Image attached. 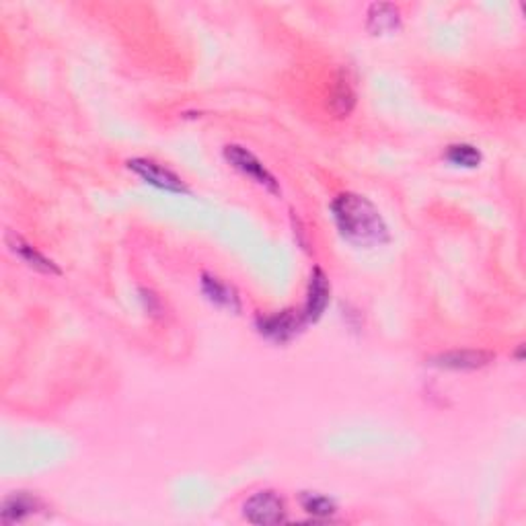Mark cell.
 <instances>
[{
    "label": "cell",
    "instance_id": "obj_3",
    "mask_svg": "<svg viewBox=\"0 0 526 526\" xmlns=\"http://www.w3.org/2000/svg\"><path fill=\"white\" fill-rule=\"evenodd\" d=\"M243 514L252 524H280L286 521V506L275 491L263 489L247 499L243 504Z\"/></svg>",
    "mask_w": 526,
    "mask_h": 526
},
{
    "label": "cell",
    "instance_id": "obj_4",
    "mask_svg": "<svg viewBox=\"0 0 526 526\" xmlns=\"http://www.w3.org/2000/svg\"><path fill=\"white\" fill-rule=\"evenodd\" d=\"M128 169L158 189L171 191V194H189L188 186L177 173L166 169L165 165L153 161V158H130Z\"/></svg>",
    "mask_w": 526,
    "mask_h": 526
},
{
    "label": "cell",
    "instance_id": "obj_11",
    "mask_svg": "<svg viewBox=\"0 0 526 526\" xmlns=\"http://www.w3.org/2000/svg\"><path fill=\"white\" fill-rule=\"evenodd\" d=\"M39 508L38 498H33L25 491H19V494L8 496L3 502V510H0V521L5 524H15V522H23L27 516H31Z\"/></svg>",
    "mask_w": 526,
    "mask_h": 526
},
{
    "label": "cell",
    "instance_id": "obj_10",
    "mask_svg": "<svg viewBox=\"0 0 526 526\" xmlns=\"http://www.w3.org/2000/svg\"><path fill=\"white\" fill-rule=\"evenodd\" d=\"M401 27V11L399 6L391 3H374L366 13V29L372 36H387L395 33Z\"/></svg>",
    "mask_w": 526,
    "mask_h": 526
},
{
    "label": "cell",
    "instance_id": "obj_14",
    "mask_svg": "<svg viewBox=\"0 0 526 526\" xmlns=\"http://www.w3.org/2000/svg\"><path fill=\"white\" fill-rule=\"evenodd\" d=\"M300 506H303L308 514L319 516V519H327V516L338 512V504L327 496L317 494V491H305V494L300 496Z\"/></svg>",
    "mask_w": 526,
    "mask_h": 526
},
{
    "label": "cell",
    "instance_id": "obj_8",
    "mask_svg": "<svg viewBox=\"0 0 526 526\" xmlns=\"http://www.w3.org/2000/svg\"><path fill=\"white\" fill-rule=\"evenodd\" d=\"M5 241H6V245L11 247V252L15 255H19L25 263L33 267V270H38L41 274H49V275H60L62 274L60 267H58L52 260H48L44 253H39L36 247L29 245L27 241H25L21 235H16L15 231L8 229L5 232Z\"/></svg>",
    "mask_w": 526,
    "mask_h": 526
},
{
    "label": "cell",
    "instance_id": "obj_6",
    "mask_svg": "<svg viewBox=\"0 0 526 526\" xmlns=\"http://www.w3.org/2000/svg\"><path fill=\"white\" fill-rule=\"evenodd\" d=\"M303 325V313L296 311H282L275 315L257 317V329H260L262 336L272 341H278V344H284V341L295 338Z\"/></svg>",
    "mask_w": 526,
    "mask_h": 526
},
{
    "label": "cell",
    "instance_id": "obj_1",
    "mask_svg": "<svg viewBox=\"0 0 526 526\" xmlns=\"http://www.w3.org/2000/svg\"><path fill=\"white\" fill-rule=\"evenodd\" d=\"M331 212L341 237L349 243L358 247H377L385 245L391 239L385 219L366 196L354 194V191L339 194L331 202Z\"/></svg>",
    "mask_w": 526,
    "mask_h": 526
},
{
    "label": "cell",
    "instance_id": "obj_2",
    "mask_svg": "<svg viewBox=\"0 0 526 526\" xmlns=\"http://www.w3.org/2000/svg\"><path fill=\"white\" fill-rule=\"evenodd\" d=\"M224 158L235 166L237 171H241L247 177H252L255 183H260L267 191L272 194H280V183L275 181L274 175L265 169L263 163L257 158L252 150H247L241 145H229L224 146Z\"/></svg>",
    "mask_w": 526,
    "mask_h": 526
},
{
    "label": "cell",
    "instance_id": "obj_5",
    "mask_svg": "<svg viewBox=\"0 0 526 526\" xmlns=\"http://www.w3.org/2000/svg\"><path fill=\"white\" fill-rule=\"evenodd\" d=\"M496 360V354L489 349H450L432 356L428 364L445 370H479Z\"/></svg>",
    "mask_w": 526,
    "mask_h": 526
},
{
    "label": "cell",
    "instance_id": "obj_13",
    "mask_svg": "<svg viewBox=\"0 0 526 526\" xmlns=\"http://www.w3.org/2000/svg\"><path fill=\"white\" fill-rule=\"evenodd\" d=\"M445 156L448 163H453L456 166H465V169H475V166H479L483 161L479 148H475L471 145H450L446 148Z\"/></svg>",
    "mask_w": 526,
    "mask_h": 526
},
{
    "label": "cell",
    "instance_id": "obj_12",
    "mask_svg": "<svg viewBox=\"0 0 526 526\" xmlns=\"http://www.w3.org/2000/svg\"><path fill=\"white\" fill-rule=\"evenodd\" d=\"M356 105V93L352 82L348 81L344 72L338 74L336 79V87L331 91V99H329V110L336 118H348L352 113Z\"/></svg>",
    "mask_w": 526,
    "mask_h": 526
},
{
    "label": "cell",
    "instance_id": "obj_7",
    "mask_svg": "<svg viewBox=\"0 0 526 526\" xmlns=\"http://www.w3.org/2000/svg\"><path fill=\"white\" fill-rule=\"evenodd\" d=\"M331 296V286L329 280L321 267H315L311 274V282H308V292H306V303L303 313L305 323H315L321 319V315L325 313V308L329 305Z\"/></svg>",
    "mask_w": 526,
    "mask_h": 526
},
{
    "label": "cell",
    "instance_id": "obj_9",
    "mask_svg": "<svg viewBox=\"0 0 526 526\" xmlns=\"http://www.w3.org/2000/svg\"><path fill=\"white\" fill-rule=\"evenodd\" d=\"M202 292L204 296L214 303L216 306L227 308V311L239 315L241 313V298L239 292L231 284L222 282L219 275L202 274Z\"/></svg>",
    "mask_w": 526,
    "mask_h": 526
}]
</instances>
